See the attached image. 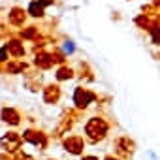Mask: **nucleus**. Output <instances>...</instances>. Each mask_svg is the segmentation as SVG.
Masks as SVG:
<instances>
[{
    "instance_id": "3",
    "label": "nucleus",
    "mask_w": 160,
    "mask_h": 160,
    "mask_svg": "<svg viewBox=\"0 0 160 160\" xmlns=\"http://www.w3.org/2000/svg\"><path fill=\"white\" fill-rule=\"evenodd\" d=\"M152 42L160 43V28H152Z\"/></svg>"
},
{
    "instance_id": "4",
    "label": "nucleus",
    "mask_w": 160,
    "mask_h": 160,
    "mask_svg": "<svg viewBox=\"0 0 160 160\" xmlns=\"http://www.w3.org/2000/svg\"><path fill=\"white\" fill-rule=\"evenodd\" d=\"M30 10H32V15H42V8H40V6L32 4V8H30Z\"/></svg>"
},
{
    "instance_id": "1",
    "label": "nucleus",
    "mask_w": 160,
    "mask_h": 160,
    "mask_svg": "<svg viewBox=\"0 0 160 160\" xmlns=\"http://www.w3.org/2000/svg\"><path fill=\"white\" fill-rule=\"evenodd\" d=\"M87 132H89V134H92V136H96V134H98V138H102V136L106 134V124H104L102 121L94 119V121H91V122H89Z\"/></svg>"
},
{
    "instance_id": "2",
    "label": "nucleus",
    "mask_w": 160,
    "mask_h": 160,
    "mask_svg": "<svg viewBox=\"0 0 160 160\" xmlns=\"http://www.w3.org/2000/svg\"><path fill=\"white\" fill-rule=\"evenodd\" d=\"M91 100H92V94L77 91V94H75V102H77V106H87V102H91Z\"/></svg>"
},
{
    "instance_id": "6",
    "label": "nucleus",
    "mask_w": 160,
    "mask_h": 160,
    "mask_svg": "<svg viewBox=\"0 0 160 160\" xmlns=\"http://www.w3.org/2000/svg\"><path fill=\"white\" fill-rule=\"evenodd\" d=\"M87 160H94V158H87Z\"/></svg>"
},
{
    "instance_id": "5",
    "label": "nucleus",
    "mask_w": 160,
    "mask_h": 160,
    "mask_svg": "<svg viewBox=\"0 0 160 160\" xmlns=\"http://www.w3.org/2000/svg\"><path fill=\"white\" fill-rule=\"evenodd\" d=\"M58 77H60V79H64V77H70V70H60Z\"/></svg>"
}]
</instances>
